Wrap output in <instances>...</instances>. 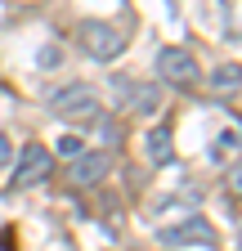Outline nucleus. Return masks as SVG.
Instances as JSON below:
<instances>
[{
  "label": "nucleus",
  "mask_w": 242,
  "mask_h": 251,
  "mask_svg": "<svg viewBox=\"0 0 242 251\" xmlns=\"http://www.w3.org/2000/svg\"><path fill=\"white\" fill-rule=\"evenodd\" d=\"M76 41H81V50H85L90 58H99V63H112L121 50L130 45L126 31H121L117 23H103V18H85V23L76 27Z\"/></svg>",
  "instance_id": "1"
},
{
  "label": "nucleus",
  "mask_w": 242,
  "mask_h": 251,
  "mask_svg": "<svg viewBox=\"0 0 242 251\" xmlns=\"http://www.w3.org/2000/svg\"><path fill=\"white\" fill-rule=\"evenodd\" d=\"M54 117H63L72 126H90V121H99L103 117V103H99V90L95 85H63L49 99Z\"/></svg>",
  "instance_id": "2"
},
{
  "label": "nucleus",
  "mask_w": 242,
  "mask_h": 251,
  "mask_svg": "<svg viewBox=\"0 0 242 251\" xmlns=\"http://www.w3.org/2000/svg\"><path fill=\"white\" fill-rule=\"evenodd\" d=\"M49 171H54V152L41 148V144H27V148L18 152V166H14V175H9V188H14V193L36 188L41 179H49Z\"/></svg>",
  "instance_id": "3"
},
{
  "label": "nucleus",
  "mask_w": 242,
  "mask_h": 251,
  "mask_svg": "<svg viewBox=\"0 0 242 251\" xmlns=\"http://www.w3.org/2000/svg\"><path fill=\"white\" fill-rule=\"evenodd\" d=\"M112 94H117V103L126 108V112H135V117H157V112L166 108L162 90L148 85V81H117Z\"/></svg>",
  "instance_id": "4"
},
{
  "label": "nucleus",
  "mask_w": 242,
  "mask_h": 251,
  "mask_svg": "<svg viewBox=\"0 0 242 251\" xmlns=\"http://www.w3.org/2000/svg\"><path fill=\"white\" fill-rule=\"evenodd\" d=\"M157 72H162V81H170V85H179V90H189V85H197V58L189 54V50H179V45H166L162 54H157Z\"/></svg>",
  "instance_id": "5"
},
{
  "label": "nucleus",
  "mask_w": 242,
  "mask_h": 251,
  "mask_svg": "<svg viewBox=\"0 0 242 251\" xmlns=\"http://www.w3.org/2000/svg\"><path fill=\"white\" fill-rule=\"evenodd\" d=\"M157 238H162L166 247H206V251H211V247H220L216 229H211V225H206V215H197V211H193L179 229H162Z\"/></svg>",
  "instance_id": "6"
},
{
  "label": "nucleus",
  "mask_w": 242,
  "mask_h": 251,
  "mask_svg": "<svg viewBox=\"0 0 242 251\" xmlns=\"http://www.w3.org/2000/svg\"><path fill=\"white\" fill-rule=\"evenodd\" d=\"M108 171H112V157H108V152H85V148H81V152L72 157V166H68V179H72L76 188H95Z\"/></svg>",
  "instance_id": "7"
},
{
  "label": "nucleus",
  "mask_w": 242,
  "mask_h": 251,
  "mask_svg": "<svg viewBox=\"0 0 242 251\" xmlns=\"http://www.w3.org/2000/svg\"><path fill=\"white\" fill-rule=\"evenodd\" d=\"M144 157L153 166H170L175 162V144H170V130H166V126H157V130L144 135Z\"/></svg>",
  "instance_id": "8"
},
{
  "label": "nucleus",
  "mask_w": 242,
  "mask_h": 251,
  "mask_svg": "<svg viewBox=\"0 0 242 251\" xmlns=\"http://www.w3.org/2000/svg\"><path fill=\"white\" fill-rule=\"evenodd\" d=\"M211 85H216V90H238L242 85V68H238V63H220V68L211 72Z\"/></svg>",
  "instance_id": "9"
},
{
  "label": "nucleus",
  "mask_w": 242,
  "mask_h": 251,
  "mask_svg": "<svg viewBox=\"0 0 242 251\" xmlns=\"http://www.w3.org/2000/svg\"><path fill=\"white\" fill-rule=\"evenodd\" d=\"M233 144H238V130H224V135H220L216 144H211V157H224V152H229Z\"/></svg>",
  "instance_id": "10"
},
{
  "label": "nucleus",
  "mask_w": 242,
  "mask_h": 251,
  "mask_svg": "<svg viewBox=\"0 0 242 251\" xmlns=\"http://www.w3.org/2000/svg\"><path fill=\"white\" fill-rule=\"evenodd\" d=\"M224 188H229L233 198H242V162H238V166H229V175H224Z\"/></svg>",
  "instance_id": "11"
},
{
  "label": "nucleus",
  "mask_w": 242,
  "mask_h": 251,
  "mask_svg": "<svg viewBox=\"0 0 242 251\" xmlns=\"http://www.w3.org/2000/svg\"><path fill=\"white\" fill-rule=\"evenodd\" d=\"M81 148H85V144H81L76 135H63V139H58V152H63V157H76Z\"/></svg>",
  "instance_id": "12"
},
{
  "label": "nucleus",
  "mask_w": 242,
  "mask_h": 251,
  "mask_svg": "<svg viewBox=\"0 0 242 251\" xmlns=\"http://www.w3.org/2000/svg\"><path fill=\"white\" fill-rule=\"evenodd\" d=\"M0 251H18V233L14 229H0Z\"/></svg>",
  "instance_id": "13"
},
{
  "label": "nucleus",
  "mask_w": 242,
  "mask_h": 251,
  "mask_svg": "<svg viewBox=\"0 0 242 251\" xmlns=\"http://www.w3.org/2000/svg\"><path fill=\"white\" fill-rule=\"evenodd\" d=\"M9 162H14V144H9V139H5V135H0V171H5V166H9Z\"/></svg>",
  "instance_id": "14"
}]
</instances>
